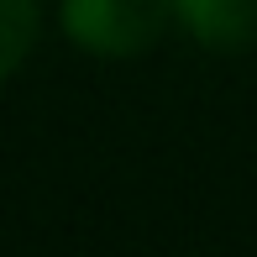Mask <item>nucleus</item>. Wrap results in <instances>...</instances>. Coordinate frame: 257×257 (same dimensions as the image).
Returning <instances> with one entry per match:
<instances>
[{
  "label": "nucleus",
  "instance_id": "obj_2",
  "mask_svg": "<svg viewBox=\"0 0 257 257\" xmlns=\"http://www.w3.org/2000/svg\"><path fill=\"white\" fill-rule=\"evenodd\" d=\"M173 27L205 53H247L257 42V0H173Z\"/></svg>",
  "mask_w": 257,
  "mask_h": 257
},
{
  "label": "nucleus",
  "instance_id": "obj_3",
  "mask_svg": "<svg viewBox=\"0 0 257 257\" xmlns=\"http://www.w3.org/2000/svg\"><path fill=\"white\" fill-rule=\"evenodd\" d=\"M37 32H42V0H0V84L32 58Z\"/></svg>",
  "mask_w": 257,
  "mask_h": 257
},
{
  "label": "nucleus",
  "instance_id": "obj_1",
  "mask_svg": "<svg viewBox=\"0 0 257 257\" xmlns=\"http://www.w3.org/2000/svg\"><path fill=\"white\" fill-rule=\"evenodd\" d=\"M173 27V0H58V32L79 53L126 63L153 53Z\"/></svg>",
  "mask_w": 257,
  "mask_h": 257
}]
</instances>
